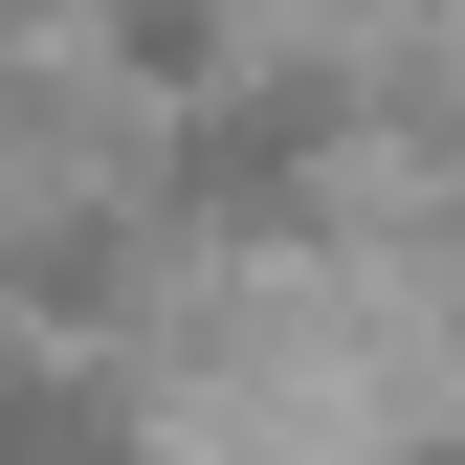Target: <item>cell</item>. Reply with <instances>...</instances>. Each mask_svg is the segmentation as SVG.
<instances>
[{"mask_svg":"<svg viewBox=\"0 0 465 465\" xmlns=\"http://www.w3.org/2000/svg\"><path fill=\"white\" fill-rule=\"evenodd\" d=\"M200 23H222V0H200Z\"/></svg>","mask_w":465,"mask_h":465,"instance_id":"obj_2","label":"cell"},{"mask_svg":"<svg viewBox=\"0 0 465 465\" xmlns=\"http://www.w3.org/2000/svg\"><path fill=\"white\" fill-rule=\"evenodd\" d=\"M421 465H465V421H443V443H421Z\"/></svg>","mask_w":465,"mask_h":465,"instance_id":"obj_1","label":"cell"}]
</instances>
